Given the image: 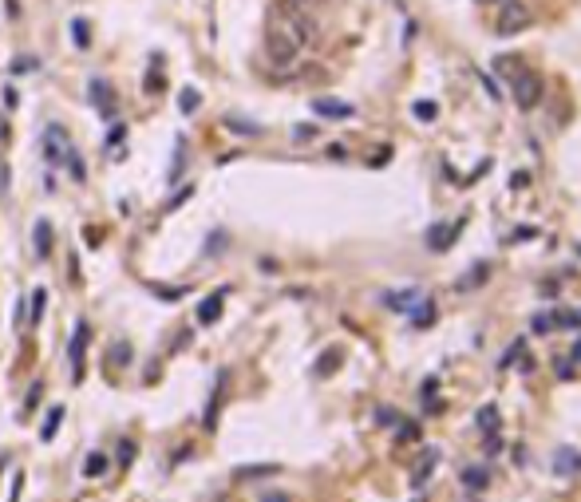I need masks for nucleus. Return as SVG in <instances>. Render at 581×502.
I'll return each instance as SVG.
<instances>
[{
	"mask_svg": "<svg viewBox=\"0 0 581 502\" xmlns=\"http://www.w3.org/2000/svg\"><path fill=\"white\" fill-rule=\"evenodd\" d=\"M40 151H44L47 166H72V174L83 178V166H79L76 146H72V139H67V131H63L60 123H47L44 127V135H40Z\"/></svg>",
	"mask_w": 581,
	"mask_h": 502,
	"instance_id": "obj_1",
	"label": "nucleus"
},
{
	"mask_svg": "<svg viewBox=\"0 0 581 502\" xmlns=\"http://www.w3.org/2000/svg\"><path fill=\"white\" fill-rule=\"evenodd\" d=\"M530 20H534V12L526 8V0H498L494 4V36H518V32L530 28Z\"/></svg>",
	"mask_w": 581,
	"mask_h": 502,
	"instance_id": "obj_2",
	"label": "nucleus"
},
{
	"mask_svg": "<svg viewBox=\"0 0 581 502\" xmlns=\"http://www.w3.org/2000/svg\"><path fill=\"white\" fill-rule=\"evenodd\" d=\"M297 36H289L285 28H269L265 36V52H269V60L277 63V67H289V63L297 60Z\"/></svg>",
	"mask_w": 581,
	"mask_h": 502,
	"instance_id": "obj_3",
	"label": "nucleus"
},
{
	"mask_svg": "<svg viewBox=\"0 0 581 502\" xmlns=\"http://www.w3.org/2000/svg\"><path fill=\"white\" fill-rule=\"evenodd\" d=\"M87 336H91V329H87V320H76V332H72V345H67V360H72V380H83V352H87Z\"/></svg>",
	"mask_w": 581,
	"mask_h": 502,
	"instance_id": "obj_4",
	"label": "nucleus"
},
{
	"mask_svg": "<svg viewBox=\"0 0 581 502\" xmlns=\"http://www.w3.org/2000/svg\"><path fill=\"white\" fill-rule=\"evenodd\" d=\"M538 99H542V76L538 72H518V79H514V103L518 107H534Z\"/></svg>",
	"mask_w": 581,
	"mask_h": 502,
	"instance_id": "obj_5",
	"label": "nucleus"
},
{
	"mask_svg": "<svg viewBox=\"0 0 581 502\" xmlns=\"http://www.w3.org/2000/svg\"><path fill=\"white\" fill-rule=\"evenodd\" d=\"M221 305H226V289L210 293V297H206L202 305H198V320H202V325H214V320L221 316Z\"/></svg>",
	"mask_w": 581,
	"mask_h": 502,
	"instance_id": "obj_6",
	"label": "nucleus"
},
{
	"mask_svg": "<svg viewBox=\"0 0 581 502\" xmlns=\"http://www.w3.org/2000/svg\"><path fill=\"white\" fill-rule=\"evenodd\" d=\"M459 230H463V221H451V226H439V230H431V234H427V245H431L435 253H443L447 245H451V241H455V234H459Z\"/></svg>",
	"mask_w": 581,
	"mask_h": 502,
	"instance_id": "obj_7",
	"label": "nucleus"
},
{
	"mask_svg": "<svg viewBox=\"0 0 581 502\" xmlns=\"http://www.w3.org/2000/svg\"><path fill=\"white\" fill-rule=\"evenodd\" d=\"M32 245H36V257H47V253H52V221H47V218H36Z\"/></svg>",
	"mask_w": 581,
	"mask_h": 502,
	"instance_id": "obj_8",
	"label": "nucleus"
},
{
	"mask_svg": "<svg viewBox=\"0 0 581 502\" xmlns=\"http://www.w3.org/2000/svg\"><path fill=\"white\" fill-rule=\"evenodd\" d=\"M553 471H558V474H573V471H581V455H578V451H569V447H562V451L553 455Z\"/></svg>",
	"mask_w": 581,
	"mask_h": 502,
	"instance_id": "obj_9",
	"label": "nucleus"
},
{
	"mask_svg": "<svg viewBox=\"0 0 581 502\" xmlns=\"http://www.w3.org/2000/svg\"><path fill=\"white\" fill-rule=\"evenodd\" d=\"M91 99H95V107H103V115H111V111H115L111 87H107V83H99V79H91Z\"/></svg>",
	"mask_w": 581,
	"mask_h": 502,
	"instance_id": "obj_10",
	"label": "nucleus"
},
{
	"mask_svg": "<svg viewBox=\"0 0 581 502\" xmlns=\"http://www.w3.org/2000/svg\"><path fill=\"white\" fill-rule=\"evenodd\" d=\"M313 107H316V115H332V119H348L352 115L348 103H332V99H316Z\"/></svg>",
	"mask_w": 581,
	"mask_h": 502,
	"instance_id": "obj_11",
	"label": "nucleus"
},
{
	"mask_svg": "<svg viewBox=\"0 0 581 502\" xmlns=\"http://www.w3.org/2000/svg\"><path fill=\"white\" fill-rule=\"evenodd\" d=\"M60 419H63V408H47V419H44V427H40V439H44V443L56 439V431H60Z\"/></svg>",
	"mask_w": 581,
	"mask_h": 502,
	"instance_id": "obj_12",
	"label": "nucleus"
},
{
	"mask_svg": "<svg viewBox=\"0 0 581 502\" xmlns=\"http://www.w3.org/2000/svg\"><path fill=\"white\" fill-rule=\"evenodd\" d=\"M83 474H87V479H103V474H107V455L91 451V455H87V463H83Z\"/></svg>",
	"mask_w": 581,
	"mask_h": 502,
	"instance_id": "obj_13",
	"label": "nucleus"
},
{
	"mask_svg": "<svg viewBox=\"0 0 581 502\" xmlns=\"http://www.w3.org/2000/svg\"><path fill=\"white\" fill-rule=\"evenodd\" d=\"M431 320H435V305H415V309H411V325H415V329H427V325H431Z\"/></svg>",
	"mask_w": 581,
	"mask_h": 502,
	"instance_id": "obj_14",
	"label": "nucleus"
},
{
	"mask_svg": "<svg viewBox=\"0 0 581 502\" xmlns=\"http://www.w3.org/2000/svg\"><path fill=\"white\" fill-rule=\"evenodd\" d=\"M487 273H490V265H474L471 273H467V277H459V285H455V289H479V281H483Z\"/></svg>",
	"mask_w": 581,
	"mask_h": 502,
	"instance_id": "obj_15",
	"label": "nucleus"
},
{
	"mask_svg": "<svg viewBox=\"0 0 581 502\" xmlns=\"http://www.w3.org/2000/svg\"><path fill=\"white\" fill-rule=\"evenodd\" d=\"M463 483H467L471 490H483L490 479H487V471H483V467H471V471H463Z\"/></svg>",
	"mask_w": 581,
	"mask_h": 502,
	"instance_id": "obj_16",
	"label": "nucleus"
},
{
	"mask_svg": "<svg viewBox=\"0 0 581 502\" xmlns=\"http://www.w3.org/2000/svg\"><path fill=\"white\" fill-rule=\"evenodd\" d=\"M415 297H419V293H415V289H408V293H388V297H384V301H388V305H392V309H408V305H411V301H415Z\"/></svg>",
	"mask_w": 581,
	"mask_h": 502,
	"instance_id": "obj_17",
	"label": "nucleus"
},
{
	"mask_svg": "<svg viewBox=\"0 0 581 502\" xmlns=\"http://www.w3.org/2000/svg\"><path fill=\"white\" fill-rule=\"evenodd\" d=\"M44 301H47V293L44 289H36L28 297V309H32V320H40V313H44Z\"/></svg>",
	"mask_w": 581,
	"mask_h": 502,
	"instance_id": "obj_18",
	"label": "nucleus"
},
{
	"mask_svg": "<svg viewBox=\"0 0 581 502\" xmlns=\"http://www.w3.org/2000/svg\"><path fill=\"white\" fill-rule=\"evenodd\" d=\"M72 28H76V44H79V47H87V44H91V32H87V20H76Z\"/></svg>",
	"mask_w": 581,
	"mask_h": 502,
	"instance_id": "obj_19",
	"label": "nucleus"
},
{
	"mask_svg": "<svg viewBox=\"0 0 581 502\" xmlns=\"http://www.w3.org/2000/svg\"><path fill=\"white\" fill-rule=\"evenodd\" d=\"M230 131H237V135H261L257 123H241V119H230Z\"/></svg>",
	"mask_w": 581,
	"mask_h": 502,
	"instance_id": "obj_20",
	"label": "nucleus"
},
{
	"mask_svg": "<svg viewBox=\"0 0 581 502\" xmlns=\"http://www.w3.org/2000/svg\"><path fill=\"white\" fill-rule=\"evenodd\" d=\"M178 107H182V111L190 115V111L198 107V91H194V87H186V91H182V99H178Z\"/></svg>",
	"mask_w": 581,
	"mask_h": 502,
	"instance_id": "obj_21",
	"label": "nucleus"
},
{
	"mask_svg": "<svg viewBox=\"0 0 581 502\" xmlns=\"http://www.w3.org/2000/svg\"><path fill=\"white\" fill-rule=\"evenodd\" d=\"M479 427H498V408H483V411H479Z\"/></svg>",
	"mask_w": 581,
	"mask_h": 502,
	"instance_id": "obj_22",
	"label": "nucleus"
},
{
	"mask_svg": "<svg viewBox=\"0 0 581 502\" xmlns=\"http://www.w3.org/2000/svg\"><path fill=\"white\" fill-rule=\"evenodd\" d=\"M415 119H435V103H415Z\"/></svg>",
	"mask_w": 581,
	"mask_h": 502,
	"instance_id": "obj_23",
	"label": "nucleus"
},
{
	"mask_svg": "<svg viewBox=\"0 0 581 502\" xmlns=\"http://www.w3.org/2000/svg\"><path fill=\"white\" fill-rule=\"evenodd\" d=\"M127 356H131V352H127V345L119 340V345H115V352H111V364H127Z\"/></svg>",
	"mask_w": 581,
	"mask_h": 502,
	"instance_id": "obj_24",
	"label": "nucleus"
},
{
	"mask_svg": "<svg viewBox=\"0 0 581 502\" xmlns=\"http://www.w3.org/2000/svg\"><path fill=\"white\" fill-rule=\"evenodd\" d=\"M483 451H487V455H498V451H503V439H498V435H487V447H483Z\"/></svg>",
	"mask_w": 581,
	"mask_h": 502,
	"instance_id": "obj_25",
	"label": "nucleus"
},
{
	"mask_svg": "<svg viewBox=\"0 0 581 502\" xmlns=\"http://www.w3.org/2000/svg\"><path fill=\"white\" fill-rule=\"evenodd\" d=\"M332 364H340V356H336V352H329V356H325V360L316 364V372H329Z\"/></svg>",
	"mask_w": 581,
	"mask_h": 502,
	"instance_id": "obj_26",
	"label": "nucleus"
},
{
	"mask_svg": "<svg viewBox=\"0 0 581 502\" xmlns=\"http://www.w3.org/2000/svg\"><path fill=\"white\" fill-rule=\"evenodd\" d=\"M131 459H135V443H123L119 447V463H131Z\"/></svg>",
	"mask_w": 581,
	"mask_h": 502,
	"instance_id": "obj_27",
	"label": "nucleus"
},
{
	"mask_svg": "<svg viewBox=\"0 0 581 502\" xmlns=\"http://www.w3.org/2000/svg\"><path fill=\"white\" fill-rule=\"evenodd\" d=\"M261 502H289V499H285V494H265Z\"/></svg>",
	"mask_w": 581,
	"mask_h": 502,
	"instance_id": "obj_28",
	"label": "nucleus"
},
{
	"mask_svg": "<svg viewBox=\"0 0 581 502\" xmlns=\"http://www.w3.org/2000/svg\"><path fill=\"white\" fill-rule=\"evenodd\" d=\"M573 364H581V340L573 345Z\"/></svg>",
	"mask_w": 581,
	"mask_h": 502,
	"instance_id": "obj_29",
	"label": "nucleus"
},
{
	"mask_svg": "<svg viewBox=\"0 0 581 502\" xmlns=\"http://www.w3.org/2000/svg\"><path fill=\"white\" fill-rule=\"evenodd\" d=\"M474 4H498V0H474Z\"/></svg>",
	"mask_w": 581,
	"mask_h": 502,
	"instance_id": "obj_30",
	"label": "nucleus"
}]
</instances>
